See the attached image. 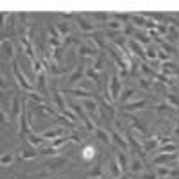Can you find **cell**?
Segmentation results:
<instances>
[{"label": "cell", "mask_w": 179, "mask_h": 179, "mask_svg": "<svg viewBox=\"0 0 179 179\" xmlns=\"http://www.w3.org/2000/svg\"><path fill=\"white\" fill-rule=\"evenodd\" d=\"M91 156H93V149H91V147L84 149V158H86V160H90V158H91Z\"/></svg>", "instance_id": "6da1fadb"}]
</instances>
